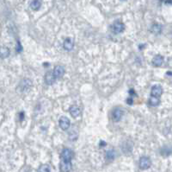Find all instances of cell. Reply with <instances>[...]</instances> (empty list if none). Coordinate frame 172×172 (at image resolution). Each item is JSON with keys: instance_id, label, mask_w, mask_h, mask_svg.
Segmentation results:
<instances>
[{"instance_id": "5", "label": "cell", "mask_w": 172, "mask_h": 172, "mask_svg": "<svg viewBox=\"0 0 172 172\" xmlns=\"http://www.w3.org/2000/svg\"><path fill=\"white\" fill-rule=\"evenodd\" d=\"M59 170L60 172H70L72 170V163L62 161L59 165Z\"/></svg>"}, {"instance_id": "15", "label": "cell", "mask_w": 172, "mask_h": 172, "mask_svg": "<svg viewBox=\"0 0 172 172\" xmlns=\"http://www.w3.org/2000/svg\"><path fill=\"white\" fill-rule=\"evenodd\" d=\"M37 172H51V171H50V167L47 164H42L39 167Z\"/></svg>"}, {"instance_id": "19", "label": "cell", "mask_w": 172, "mask_h": 172, "mask_svg": "<svg viewBox=\"0 0 172 172\" xmlns=\"http://www.w3.org/2000/svg\"><path fill=\"white\" fill-rule=\"evenodd\" d=\"M17 43H18V45H17V51H18V52H20V51L22 50L21 45H20V43H19V42H18Z\"/></svg>"}, {"instance_id": "18", "label": "cell", "mask_w": 172, "mask_h": 172, "mask_svg": "<svg viewBox=\"0 0 172 172\" xmlns=\"http://www.w3.org/2000/svg\"><path fill=\"white\" fill-rule=\"evenodd\" d=\"M115 157V152L113 151H109L107 152V157L109 159H113Z\"/></svg>"}, {"instance_id": "4", "label": "cell", "mask_w": 172, "mask_h": 172, "mask_svg": "<svg viewBox=\"0 0 172 172\" xmlns=\"http://www.w3.org/2000/svg\"><path fill=\"white\" fill-rule=\"evenodd\" d=\"M122 115H123V111L120 108H115L113 112H112V118L113 120L115 122H118L120 121L121 118H122Z\"/></svg>"}, {"instance_id": "12", "label": "cell", "mask_w": 172, "mask_h": 172, "mask_svg": "<svg viewBox=\"0 0 172 172\" xmlns=\"http://www.w3.org/2000/svg\"><path fill=\"white\" fill-rule=\"evenodd\" d=\"M163 57L160 54L156 55L152 60V65L155 67H160L163 64Z\"/></svg>"}, {"instance_id": "16", "label": "cell", "mask_w": 172, "mask_h": 172, "mask_svg": "<svg viewBox=\"0 0 172 172\" xmlns=\"http://www.w3.org/2000/svg\"><path fill=\"white\" fill-rule=\"evenodd\" d=\"M150 104L152 107H157L159 105V99L158 97H151L150 99Z\"/></svg>"}, {"instance_id": "14", "label": "cell", "mask_w": 172, "mask_h": 172, "mask_svg": "<svg viewBox=\"0 0 172 172\" xmlns=\"http://www.w3.org/2000/svg\"><path fill=\"white\" fill-rule=\"evenodd\" d=\"M42 6V1L41 0H33L30 4V7L34 11H38Z\"/></svg>"}, {"instance_id": "13", "label": "cell", "mask_w": 172, "mask_h": 172, "mask_svg": "<svg viewBox=\"0 0 172 172\" xmlns=\"http://www.w3.org/2000/svg\"><path fill=\"white\" fill-rule=\"evenodd\" d=\"M70 113H71V115L73 117V118H76V117H77V116H79L80 115V113H81V111H80V109L78 107H77V106H72L71 107H70Z\"/></svg>"}, {"instance_id": "7", "label": "cell", "mask_w": 172, "mask_h": 172, "mask_svg": "<svg viewBox=\"0 0 172 172\" xmlns=\"http://www.w3.org/2000/svg\"><path fill=\"white\" fill-rule=\"evenodd\" d=\"M53 74H54L55 79H57V78H61L62 76L64 75V67H61V66H57V67L54 69Z\"/></svg>"}, {"instance_id": "6", "label": "cell", "mask_w": 172, "mask_h": 172, "mask_svg": "<svg viewBox=\"0 0 172 172\" xmlns=\"http://www.w3.org/2000/svg\"><path fill=\"white\" fill-rule=\"evenodd\" d=\"M113 31L115 33H120L122 32L123 30H124V29H125V26H124V24L121 22H114V24H113Z\"/></svg>"}, {"instance_id": "11", "label": "cell", "mask_w": 172, "mask_h": 172, "mask_svg": "<svg viewBox=\"0 0 172 172\" xmlns=\"http://www.w3.org/2000/svg\"><path fill=\"white\" fill-rule=\"evenodd\" d=\"M10 49L7 47H0V58L1 59H5L10 55Z\"/></svg>"}, {"instance_id": "3", "label": "cell", "mask_w": 172, "mask_h": 172, "mask_svg": "<svg viewBox=\"0 0 172 172\" xmlns=\"http://www.w3.org/2000/svg\"><path fill=\"white\" fill-rule=\"evenodd\" d=\"M59 126H60V128L62 130H65L69 129V127H70V125H71V123H70V119L68 118H66V117H61V118H59Z\"/></svg>"}, {"instance_id": "9", "label": "cell", "mask_w": 172, "mask_h": 172, "mask_svg": "<svg viewBox=\"0 0 172 172\" xmlns=\"http://www.w3.org/2000/svg\"><path fill=\"white\" fill-rule=\"evenodd\" d=\"M162 93H163V89L160 86H153L151 87V90H150L151 96L158 98L162 94Z\"/></svg>"}, {"instance_id": "8", "label": "cell", "mask_w": 172, "mask_h": 172, "mask_svg": "<svg viewBox=\"0 0 172 172\" xmlns=\"http://www.w3.org/2000/svg\"><path fill=\"white\" fill-rule=\"evenodd\" d=\"M63 46H64V49L65 50H68V51L72 50L73 49V46H74V41H73V39L72 38H66L64 40Z\"/></svg>"}, {"instance_id": "1", "label": "cell", "mask_w": 172, "mask_h": 172, "mask_svg": "<svg viewBox=\"0 0 172 172\" xmlns=\"http://www.w3.org/2000/svg\"><path fill=\"white\" fill-rule=\"evenodd\" d=\"M150 164H151V162H150L149 157H140L139 165H140V168L141 170H147V169H149Z\"/></svg>"}, {"instance_id": "2", "label": "cell", "mask_w": 172, "mask_h": 172, "mask_svg": "<svg viewBox=\"0 0 172 172\" xmlns=\"http://www.w3.org/2000/svg\"><path fill=\"white\" fill-rule=\"evenodd\" d=\"M72 157H73V152L70 149H64L61 153L62 161L71 162L72 159Z\"/></svg>"}, {"instance_id": "10", "label": "cell", "mask_w": 172, "mask_h": 172, "mask_svg": "<svg viewBox=\"0 0 172 172\" xmlns=\"http://www.w3.org/2000/svg\"><path fill=\"white\" fill-rule=\"evenodd\" d=\"M44 80H45V82H46L47 85H52V84H54V81H55V77H54L53 73L48 72V73L46 74Z\"/></svg>"}, {"instance_id": "17", "label": "cell", "mask_w": 172, "mask_h": 172, "mask_svg": "<svg viewBox=\"0 0 172 172\" xmlns=\"http://www.w3.org/2000/svg\"><path fill=\"white\" fill-rule=\"evenodd\" d=\"M151 31L153 33H155V34L160 33L162 31L161 25H159V24H154V25H152V27H151Z\"/></svg>"}]
</instances>
